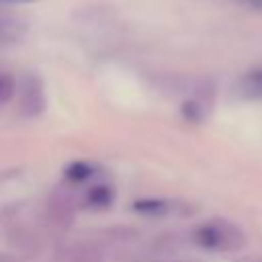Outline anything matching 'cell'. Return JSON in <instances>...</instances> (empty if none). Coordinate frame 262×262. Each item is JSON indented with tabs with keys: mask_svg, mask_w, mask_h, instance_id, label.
<instances>
[{
	"mask_svg": "<svg viewBox=\"0 0 262 262\" xmlns=\"http://www.w3.org/2000/svg\"><path fill=\"white\" fill-rule=\"evenodd\" d=\"M239 90H242V94L248 96V98H262V68L250 72V74L242 80Z\"/></svg>",
	"mask_w": 262,
	"mask_h": 262,
	"instance_id": "3",
	"label": "cell"
},
{
	"mask_svg": "<svg viewBox=\"0 0 262 262\" xmlns=\"http://www.w3.org/2000/svg\"><path fill=\"white\" fill-rule=\"evenodd\" d=\"M63 262H102V254L90 244H76L63 254Z\"/></svg>",
	"mask_w": 262,
	"mask_h": 262,
	"instance_id": "2",
	"label": "cell"
},
{
	"mask_svg": "<svg viewBox=\"0 0 262 262\" xmlns=\"http://www.w3.org/2000/svg\"><path fill=\"white\" fill-rule=\"evenodd\" d=\"M10 94H12V84H10V80L0 74V98L6 100Z\"/></svg>",
	"mask_w": 262,
	"mask_h": 262,
	"instance_id": "7",
	"label": "cell"
},
{
	"mask_svg": "<svg viewBox=\"0 0 262 262\" xmlns=\"http://www.w3.org/2000/svg\"><path fill=\"white\" fill-rule=\"evenodd\" d=\"M133 207H135V211L151 213V215H162L168 211V203H164V201H137Z\"/></svg>",
	"mask_w": 262,
	"mask_h": 262,
	"instance_id": "5",
	"label": "cell"
},
{
	"mask_svg": "<svg viewBox=\"0 0 262 262\" xmlns=\"http://www.w3.org/2000/svg\"><path fill=\"white\" fill-rule=\"evenodd\" d=\"M194 239L213 252H231L242 248L244 244V233L237 225L223 221V219H213L209 223H203L194 231Z\"/></svg>",
	"mask_w": 262,
	"mask_h": 262,
	"instance_id": "1",
	"label": "cell"
},
{
	"mask_svg": "<svg viewBox=\"0 0 262 262\" xmlns=\"http://www.w3.org/2000/svg\"><path fill=\"white\" fill-rule=\"evenodd\" d=\"M20 2H31V0H0V4H20Z\"/></svg>",
	"mask_w": 262,
	"mask_h": 262,
	"instance_id": "9",
	"label": "cell"
},
{
	"mask_svg": "<svg viewBox=\"0 0 262 262\" xmlns=\"http://www.w3.org/2000/svg\"><path fill=\"white\" fill-rule=\"evenodd\" d=\"M88 203L90 205H100V207H104V205H108L111 203V190L106 188V186H94L90 192H88Z\"/></svg>",
	"mask_w": 262,
	"mask_h": 262,
	"instance_id": "6",
	"label": "cell"
},
{
	"mask_svg": "<svg viewBox=\"0 0 262 262\" xmlns=\"http://www.w3.org/2000/svg\"><path fill=\"white\" fill-rule=\"evenodd\" d=\"M14 33L8 29V25H4V23H0V39H10Z\"/></svg>",
	"mask_w": 262,
	"mask_h": 262,
	"instance_id": "8",
	"label": "cell"
},
{
	"mask_svg": "<svg viewBox=\"0 0 262 262\" xmlns=\"http://www.w3.org/2000/svg\"><path fill=\"white\" fill-rule=\"evenodd\" d=\"M92 174V168L84 162H74L66 168V178L72 180V182H80V180H86L88 176Z\"/></svg>",
	"mask_w": 262,
	"mask_h": 262,
	"instance_id": "4",
	"label": "cell"
}]
</instances>
